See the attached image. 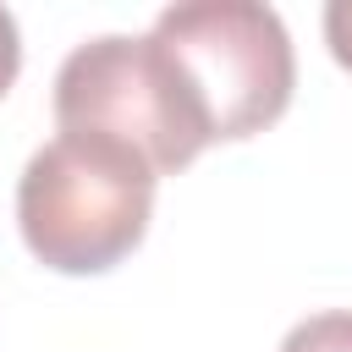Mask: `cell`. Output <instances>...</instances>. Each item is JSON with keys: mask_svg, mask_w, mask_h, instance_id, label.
<instances>
[{"mask_svg": "<svg viewBox=\"0 0 352 352\" xmlns=\"http://www.w3.org/2000/svg\"><path fill=\"white\" fill-rule=\"evenodd\" d=\"M280 352H352V314L330 308V314H314V319L292 324Z\"/></svg>", "mask_w": 352, "mask_h": 352, "instance_id": "277c9868", "label": "cell"}, {"mask_svg": "<svg viewBox=\"0 0 352 352\" xmlns=\"http://www.w3.org/2000/svg\"><path fill=\"white\" fill-rule=\"evenodd\" d=\"M16 66H22V33H16V16L0 6V94L16 82Z\"/></svg>", "mask_w": 352, "mask_h": 352, "instance_id": "8992f818", "label": "cell"}, {"mask_svg": "<svg viewBox=\"0 0 352 352\" xmlns=\"http://www.w3.org/2000/svg\"><path fill=\"white\" fill-rule=\"evenodd\" d=\"M324 38H330V55L352 72V0H330L324 6Z\"/></svg>", "mask_w": 352, "mask_h": 352, "instance_id": "5b68a950", "label": "cell"}, {"mask_svg": "<svg viewBox=\"0 0 352 352\" xmlns=\"http://www.w3.org/2000/svg\"><path fill=\"white\" fill-rule=\"evenodd\" d=\"M60 132H104L138 148L154 176L182 170L214 143L204 99L154 33H104L77 44L55 72Z\"/></svg>", "mask_w": 352, "mask_h": 352, "instance_id": "7a4b0ae2", "label": "cell"}, {"mask_svg": "<svg viewBox=\"0 0 352 352\" xmlns=\"http://www.w3.org/2000/svg\"><path fill=\"white\" fill-rule=\"evenodd\" d=\"M204 99L209 132L253 138L292 104L297 60L286 22L258 0H187L165 6L148 28Z\"/></svg>", "mask_w": 352, "mask_h": 352, "instance_id": "3957f363", "label": "cell"}, {"mask_svg": "<svg viewBox=\"0 0 352 352\" xmlns=\"http://www.w3.org/2000/svg\"><path fill=\"white\" fill-rule=\"evenodd\" d=\"M154 182V165L104 132L50 138L16 182L28 253L60 275H99L121 264L148 231Z\"/></svg>", "mask_w": 352, "mask_h": 352, "instance_id": "6da1fadb", "label": "cell"}]
</instances>
